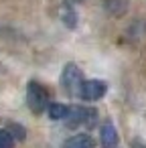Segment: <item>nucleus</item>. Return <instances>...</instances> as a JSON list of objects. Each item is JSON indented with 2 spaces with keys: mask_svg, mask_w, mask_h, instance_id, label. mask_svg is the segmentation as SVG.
Here are the masks:
<instances>
[{
  "mask_svg": "<svg viewBox=\"0 0 146 148\" xmlns=\"http://www.w3.org/2000/svg\"><path fill=\"white\" fill-rule=\"evenodd\" d=\"M27 103H29L31 112H35V114L45 112L47 106H49V93H47V89L41 83L31 81L29 87H27Z\"/></svg>",
  "mask_w": 146,
  "mask_h": 148,
  "instance_id": "obj_1",
  "label": "nucleus"
},
{
  "mask_svg": "<svg viewBox=\"0 0 146 148\" xmlns=\"http://www.w3.org/2000/svg\"><path fill=\"white\" fill-rule=\"evenodd\" d=\"M81 81H83V77H81V71L77 69V65L67 63L63 67V73H61V85H63V89L69 95H79Z\"/></svg>",
  "mask_w": 146,
  "mask_h": 148,
  "instance_id": "obj_2",
  "label": "nucleus"
},
{
  "mask_svg": "<svg viewBox=\"0 0 146 148\" xmlns=\"http://www.w3.org/2000/svg\"><path fill=\"white\" fill-rule=\"evenodd\" d=\"M106 93V83L97 81V79H89V81H81L79 87V97L87 99V101H95Z\"/></svg>",
  "mask_w": 146,
  "mask_h": 148,
  "instance_id": "obj_3",
  "label": "nucleus"
},
{
  "mask_svg": "<svg viewBox=\"0 0 146 148\" xmlns=\"http://www.w3.org/2000/svg\"><path fill=\"white\" fill-rule=\"evenodd\" d=\"M99 140H101V146H104V148H114V146L118 144V132H116L114 124L106 122V124L101 126V130H99Z\"/></svg>",
  "mask_w": 146,
  "mask_h": 148,
  "instance_id": "obj_4",
  "label": "nucleus"
},
{
  "mask_svg": "<svg viewBox=\"0 0 146 148\" xmlns=\"http://www.w3.org/2000/svg\"><path fill=\"white\" fill-rule=\"evenodd\" d=\"M65 148H93V140L87 134H77L65 142Z\"/></svg>",
  "mask_w": 146,
  "mask_h": 148,
  "instance_id": "obj_5",
  "label": "nucleus"
},
{
  "mask_svg": "<svg viewBox=\"0 0 146 148\" xmlns=\"http://www.w3.org/2000/svg\"><path fill=\"white\" fill-rule=\"evenodd\" d=\"M47 112H49V118L51 120H63L67 116L69 108L63 106V103H51V106H47Z\"/></svg>",
  "mask_w": 146,
  "mask_h": 148,
  "instance_id": "obj_6",
  "label": "nucleus"
},
{
  "mask_svg": "<svg viewBox=\"0 0 146 148\" xmlns=\"http://www.w3.org/2000/svg\"><path fill=\"white\" fill-rule=\"evenodd\" d=\"M106 10L110 14L122 16L126 12V2H124V0H106Z\"/></svg>",
  "mask_w": 146,
  "mask_h": 148,
  "instance_id": "obj_7",
  "label": "nucleus"
},
{
  "mask_svg": "<svg viewBox=\"0 0 146 148\" xmlns=\"http://www.w3.org/2000/svg\"><path fill=\"white\" fill-rule=\"evenodd\" d=\"M63 23H65L69 29H73V27L77 25V16H75V12H73L71 6H65V8H63Z\"/></svg>",
  "mask_w": 146,
  "mask_h": 148,
  "instance_id": "obj_8",
  "label": "nucleus"
},
{
  "mask_svg": "<svg viewBox=\"0 0 146 148\" xmlns=\"http://www.w3.org/2000/svg\"><path fill=\"white\" fill-rule=\"evenodd\" d=\"M0 148H14V138L8 130H0Z\"/></svg>",
  "mask_w": 146,
  "mask_h": 148,
  "instance_id": "obj_9",
  "label": "nucleus"
},
{
  "mask_svg": "<svg viewBox=\"0 0 146 148\" xmlns=\"http://www.w3.org/2000/svg\"><path fill=\"white\" fill-rule=\"evenodd\" d=\"M132 146H134V148H146V144H142L140 140H134V142H132Z\"/></svg>",
  "mask_w": 146,
  "mask_h": 148,
  "instance_id": "obj_10",
  "label": "nucleus"
}]
</instances>
